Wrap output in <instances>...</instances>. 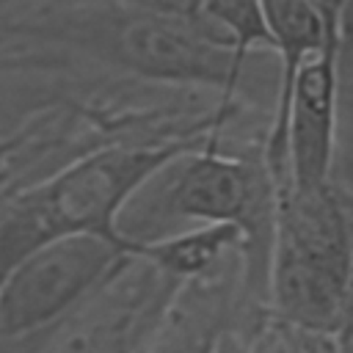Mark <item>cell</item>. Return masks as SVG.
I'll return each mask as SVG.
<instances>
[{
	"mask_svg": "<svg viewBox=\"0 0 353 353\" xmlns=\"http://www.w3.org/2000/svg\"><path fill=\"white\" fill-rule=\"evenodd\" d=\"M0 30L25 36L97 74L240 105L254 91L245 72L262 55H240L204 3L3 0Z\"/></svg>",
	"mask_w": 353,
	"mask_h": 353,
	"instance_id": "1",
	"label": "cell"
},
{
	"mask_svg": "<svg viewBox=\"0 0 353 353\" xmlns=\"http://www.w3.org/2000/svg\"><path fill=\"white\" fill-rule=\"evenodd\" d=\"M276 193L262 152L204 143L163 163L121 207L116 237L135 254L165 237L234 226L243 234V287L251 298L268 295Z\"/></svg>",
	"mask_w": 353,
	"mask_h": 353,
	"instance_id": "2",
	"label": "cell"
},
{
	"mask_svg": "<svg viewBox=\"0 0 353 353\" xmlns=\"http://www.w3.org/2000/svg\"><path fill=\"white\" fill-rule=\"evenodd\" d=\"M215 143V141H207ZM204 143L171 146H130L110 143L94 149L50 179L0 199V240L6 251L22 262L39 245L72 237L97 234L116 237V218L127 199L174 154Z\"/></svg>",
	"mask_w": 353,
	"mask_h": 353,
	"instance_id": "3",
	"label": "cell"
},
{
	"mask_svg": "<svg viewBox=\"0 0 353 353\" xmlns=\"http://www.w3.org/2000/svg\"><path fill=\"white\" fill-rule=\"evenodd\" d=\"M265 309L298 328L331 334L353 276V223L331 182L295 193L276 188Z\"/></svg>",
	"mask_w": 353,
	"mask_h": 353,
	"instance_id": "4",
	"label": "cell"
},
{
	"mask_svg": "<svg viewBox=\"0 0 353 353\" xmlns=\"http://www.w3.org/2000/svg\"><path fill=\"white\" fill-rule=\"evenodd\" d=\"M132 256L127 243L97 234L58 237L30 251L0 281V353H19L50 334Z\"/></svg>",
	"mask_w": 353,
	"mask_h": 353,
	"instance_id": "5",
	"label": "cell"
},
{
	"mask_svg": "<svg viewBox=\"0 0 353 353\" xmlns=\"http://www.w3.org/2000/svg\"><path fill=\"white\" fill-rule=\"evenodd\" d=\"M179 287L132 256L55 325L41 353H143Z\"/></svg>",
	"mask_w": 353,
	"mask_h": 353,
	"instance_id": "6",
	"label": "cell"
},
{
	"mask_svg": "<svg viewBox=\"0 0 353 353\" xmlns=\"http://www.w3.org/2000/svg\"><path fill=\"white\" fill-rule=\"evenodd\" d=\"M234 281H243L240 254L212 276L182 284L143 353H212L221 331L234 323Z\"/></svg>",
	"mask_w": 353,
	"mask_h": 353,
	"instance_id": "7",
	"label": "cell"
},
{
	"mask_svg": "<svg viewBox=\"0 0 353 353\" xmlns=\"http://www.w3.org/2000/svg\"><path fill=\"white\" fill-rule=\"evenodd\" d=\"M11 157H14V132L0 135V199L14 196V190H11Z\"/></svg>",
	"mask_w": 353,
	"mask_h": 353,
	"instance_id": "8",
	"label": "cell"
},
{
	"mask_svg": "<svg viewBox=\"0 0 353 353\" xmlns=\"http://www.w3.org/2000/svg\"><path fill=\"white\" fill-rule=\"evenodd\" d=\"M212 353H248V350H245V334H243V328H240L237 323L226 325V328L221 331V336L215 339Z\"/></svg>",
	"mask_w": 353,
	"mask_h": 353,
	"instance_id": "9",
	"label": "cell"
},
{
	"mask_svg": "<svg viewBox=\"0 0 353 353\" xmlns=\"http://www.w3.org/2000/svg\"><path fill=\"white\" fill-rule=\"evenodd\" d=\"M339 50L350 52V69H353V6H342L339 14Z\"/></svg>",
	"mask_w": 353,
	"mask_h": 353,
	"instance_id": "10",
	"label": "cell"
},
{
	"mask_svg": "<svg viewBox=\"0 0 353 353\" xmlns=\"http://www.w3.org/2000/svg\"><path fill=\"white\" fill-rule=\"evenodd\" d=\"M0 74H8V72H6V66H3V58H0Z\"/></svg>",
	"mask_w": 353,
	"mask_h": 353,
	"instance_id": "11",
	"label": "cell"
},
{
	"mask_svg": "<svg viewBox=\"0 0 353 353\" xmlns=\"http://www.w3.org/2000/svg\"><path fill=\"white\" fill-rule=\"evenodd\" d=\"M28 347H30V345H28ZM28 347H25V350H28ZM25 350H19V353H25Z\"/></svg>",
	"mask_w": 353,
	"mask_h": 353,
	"instance_id": "12",
	"label": "cell"
}]
</instances>
